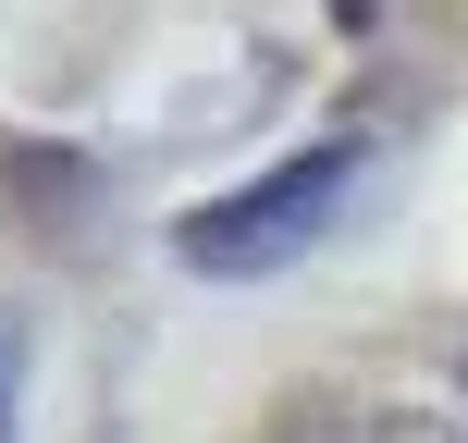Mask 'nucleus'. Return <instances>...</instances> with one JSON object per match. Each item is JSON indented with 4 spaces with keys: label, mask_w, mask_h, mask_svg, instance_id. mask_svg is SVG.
Here are the masks:
<instances>
[{
    "label": "nucleus",
    "mask_w": 468,
    "mask_h": 443,
    "mask_svg": "<svg viewBox=\"0 0 468 443\" xmlns=\"http://www.w3.org/2000/svg\"><path fill=\"white\" fill-rule=\"evenodd\" d=\"M357 173H370V136H321V148H296V161L247 173V185L197 197V210L173 222V258H186L197 283H271V271H296V258L346 222Z\"/></svg>",
    "instance_id": "1"
},
{
    "label": "nucleus",
    "mask_w": 468,
    "mask_h": 443,
    "mask_svg": "<svg viewBox=\"0 0 468 443\" xmlns=\"http://www.w3.org/2000/svg\"><path fill=\"white\" fill-rule=\"evenodd\" d=\"M13 406H25V321L0 308V443H13Z\"/></svg>",
    "instance_id": "2"
},
{
    "label": "nucleus",
    "mask_w": 468,
    "mask_h": 443,
    "mask_svg": "<svg viewBox=\"0 0 468 443\" xmlns=\"http://www.w3.org/2000/svg\"><path fill=\"white\" fill-rule=\"evenodd\" d=\"M321 13L346 25V37H370V25H382V0H321Z\"/></svg>",
    "instance_id": "4"
},
{
    "label": "nucleus",
    "mask_w": 468,
    "mask_h": 443,
    "mask_svg": "<svg viewBox=\"0 0 468 443\" xmlns=\"http://www.w3.org/2000/svg\"><path fill=\"white\" fill-rule=\"evenodd\" d=\"M370 443H468V431H456V419H431V406H395Z\"/></svg>",
    "instance_id": "3"
}]
</instances>
